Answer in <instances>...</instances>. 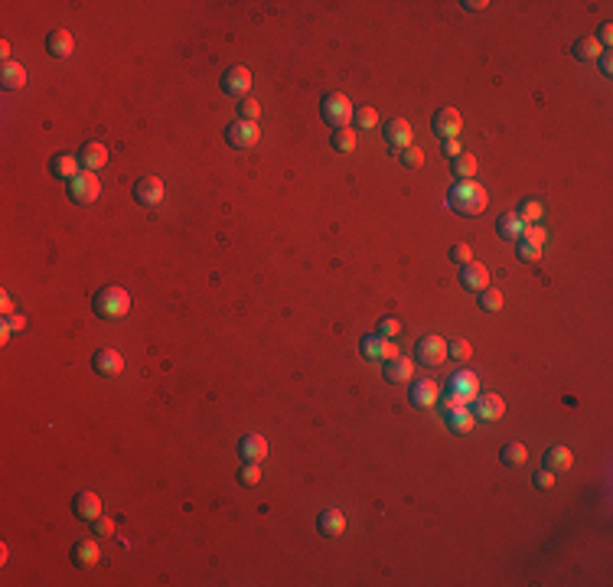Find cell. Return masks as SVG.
I'll return each instance as SVG.
<instances>
[{
  "label": "cell",
  "instance_id": "6da1fadb",
  "mask_svg": "<svg viewBox=\"0 0 613 587\" xmlns=\"http://www.w3.org/2000/svg\"><path fill=\"white\" fill-rule=\"evenodd\" d=\"M486 189L480 186L477 179H457L451 186V193H447V206H451L453 213L460 215H480L486 209Z\"/></svg>",
  "mask_w": 613,
  "mask_h": 587
},
{
  "label": "cell",
  "instance_id": "7a4b0ae2",
  "mask_svg": "<svg viewBox=\"0 0 613 587\" xmlns=\"http://www.w3.org/2000/svg\"><path fill=\"white\" fill-rule=\"evenodd\" d=\"M92 307L105 320H121V316L131 314V294L124 287H105L92 297Z\"/></svg>",
  "mask_w": 613,
  "mask_h": 587
},
{
  "label": "cell",
  "instance_id": "3957f363",
  "mask_svg": "<svg viewBox=\"0 0 613 587\" xmlns=\"http://www.w3.org/2000/svg\"><path fill=\"white\" fill-rule=\"evenodd\" d=\"M320 114H323V121L330 124L333 131H336V128H350V121H352V114H356V108H352V102L343 92H330V95H323Z\"/></svg>",
  "mask_w": 613,
  "mask_h": 587
},
{
  "label": "cell",
  "instance_id": "277c9868",
  "mask_svg": "<svg viewBox=\"0 0 613 587\" xmlns=\"http://www.w3.org/2000/svg\"><path fill=\"white\" fill-rule=\"evenodd\" d=\"M98 196H102V179H98V173L82 170L76 179H69V199H72V203L88 206V203H95Z\"/></svg>",
  "mask_w": 613,
  "mask_h": 587
},
{
  "label": "cell",
  "instance_id": "5b68a950",
  "mask_svg": "<svg viewBox=\"0 0 613 587\" xmlns=\"http://www.w3.org/2000/svg\"><path fill=\"white\" fill-rule=\"evenodd\" d=\"M415 356L421 366H441L444 359H447V340L444 336H437V333H427V336H421L417 340V349H415Z\"/></svg>",
  "mask_w": 613,
  "mask_h": 587
},
{
  "label": "cell",
  "instance_id": "8992f818",
  "mask_svg": "<svg viewBox=\"0 0 613 587\" xmlns=\"http://www.w3.org/2000/svg\"><path fill=\"white\" fill-rule=\"evenodd\" d=\"M225 141H229L232 147H239V150H248V147H255L258 141H261V128H258V121H232L229 131H225Z\"/></svg>",
  "mask_w": 613,
  "mask_h": 587
},
{
  "label": "cell",
  "instance_id": "52a82bcc",
  "mask_svg": "<svg viewBox=\"0 0 613 587\" xmlns=\"http://www.w3.org/2000/svg\"><path fill=\"white\" fill-rule=\"evenodd\" d=\"M359 349H362V356L366 359H382V362H388V359L398 356V346H395L388 336H382V333H369V336H362Z\"/></svg>",
  "mask_w": 613,
  "mask_h": 587
},
{
  "label": "cell",
  "instance_id": "ba28073f",
  "mask_svg": "<svg viewBox=\"0 0 613 587\" xmlns=\"http://www.w3.org/2000/svg\"><path fill=\"white\" fill-rule=\"evenodd\" d=\"M447 391H453L463 405H473V401H477V395H480V379L473 372H467V369H460V372L451 375Z\"/></svg>",
  "mask_w": 613,
  "mask_h": 587
},
{
  "label": "cell",
  "instance_id": "9c48e42d",
  "mask_svg": "<svg viewBox=\"0 0 613 587\" xmlns=\"http://www.w3.org/2000/svg\"><path fill=\"white\" fill-rule=\"evenodd\" d=\"M163 179L160 177H153V173H147V177H141L134 183V199L141 206H160L163 203Z\"/></svg>",
  "mask_w": 613,
  "mask_h": 587
},
{
  "label": "cell",
  "instance_id": "30bf717a",
  "mask_svg": "<svg viewBox=\"0 0 613 587\" xmlns=\"http://www.w3.org/2000/svg\"><path fill=\"white\" fill-rule=\"evenodd\" d=\"M222 92L232 95V98H248V92H251V72L245 66H232L222 76Z\"/></svg>",
  "mask_w": 613,
  "mask_h": 587
},
{
  "label": "cell",
  "instance_id": "8fae6325",
  "mask_svg": "<svg viewBox=\"0 0 613 587\" xmlns=\"http://www.w3.org/2000/svg\"><path fill=\"white\" fill-rule=\"evenodd\" d=\"M431 131H434L437 137H444V141H447V137H457L460 131H463V118H460V111L457 108H441L434 118H431Z\"/></svg>",
  "mask_w": 613,
  "mask_h": 587
},
{
  "label": "cell",
  "instance_id": "7c38bea8",
  "mask_svg": "<svg viewBox=\"0 0 613 587\" xmlns=\"http://www.w3.org/2000/svg\"><path fill=\"white\" fill-rule=\"evenodd\" d=\"M92 369L98 375H105V379H114V375L124 372V356L118 349H98L92 356Z\"/></svg>",
  "mask_w": 613,
  "mask_h": 587
},
{
  "label": "cell",
  "instance_id": "4fadbf2b",
  "mask_svg": "<svg viewBox=\"0 0 613 587\" xmlns=\"http://www.w3.org/2000/svg\"><path fill=\"white\" fill-rule=\"evenodd\" d=\"M473 415H477V421H499V417L506 415V401L496 395V391H489V395H477V401H473Z\"/></svg>",
  "mask_w": 613,
  "mask_h": 587
},
{
  "label": "cell",
  "instance_id": "5bb4252c",
  "mask_svg": "<svg viewBox=\"0 0 613 587\" xmlns=\"http://www.w3.org/2000/svg\"><path fill=\"white\" fill-rule=\"evenodd\" d=\"M444 425L451 427L453 434H470V431L477 427V415H473L470 405H460V408H453V411H444Z\"/></svg>",
  "mask_w": 613,
  "mask_h": 587
},
{
  "label": "cell",
  "instance_id": "9a60e30c",
  "mask_svg": "<svg viewBox=\"0 0 613 587\" xmlns=\"http://www.w3.org/2000/svg\"><path fill=\"white\" fill-rule=\"evenodd\" d=\"M411 137H415V131H411V124L405 118L385 121V141H388V147L405 150V147H411Z\"/></svg>",
  "mask_w": 613,
  "mask_h": 587
},
{
  "label": "cell",
  "instance_id": "2e32d148",
  "mask_svg": "<svg viewBox=\"0 0 613 587\" xmlns=\"http://www.w3.org/2000/svg\"><path fill=\"white\" fill-rule=\"evenodd\" d=\"M437 401H441V389H437V382H431V379H417V382L411 385V405H417V408H434Z\"/></svg>",
  "mask_w": 613,
  "mask_h": 587
},
{
  "label": "cell",
  "instance_id": "e0dca14e",
  "mask_svg": "<svg viewBox=\"0 0 613 587\" xmlns=\"http://www.w3.org/2000/svg\"><path fill=\"white\" fill-rule=\"evenodd\" d=\"M460 284L470 290H486L489 287V268L486 264H477V261H470L460 268Z\"/></svg>",
  "mask_w": 613,
  "mask_h": 587
},
{
  "label": "cell",
  "instance_id": "ac0fdd59",
  "mask_svg": "<svg viewBox=\"0 0 613 587\" xmlns=\"http://www.w3.org/2000/svg\"><path fill=\"white\" fill-rule=\"evenodd\" d=\"M316 528H320L326 538H340L343 532H346V516H343L336 506H330V509L320 512V519H316Z\"/></svg>",
  "mask_w": 613,
  "mask_h": 587
},
{
  "label": "cell",
  "instance_id": "d6986e66",
  "mask_svg": "<svg viewBox=\"0 0 613 587\" xmlns=\"http://www.w3.org/2000/svg\"><path fill=\"white\" fill-rule=\"evenodd\" d=\"M239 453L245 463H261V460L268 457V441H264L261 434H245L239 444Z\"/></svg>",
  "mask_w": 613,
  "mask_h": 587
},
{
  "label": "cell",
  "instance_id": "ffe728a7",
  "mask_svg": "<svg viewBox=\"0 0 613 587\" xmlns=\"http://www.w3.org/2000/svg\"><path fill=\"white\" fill-rule=\"evenodd\" d=\"M49 170L56 173V177L59 179H76L78 173H82V160H78L76 153H56V157H52V163H49Z\"/></svg>",
  "mask_w": 613,
  "mask_h": 587
},
{
  "label": "cell",
  "instance_id": "44dd1931",
  "mask_svg": "<svg viewBox=\"0 0 613 587\" xmlns=\"http://www.w3.org/2000/svg\"><path fill=\"white\" fill-rule=\"evenodd\" d=\"M78 160H82V167L92 173H98L108 163V147L98 144V141H88L85 147H82V153H78Z\"/></svg>",
  "mask_w": 613,
  "mask_h": 587
},
{
  "label": "cell",
  "instance_id": "7402d4cb",
  "mask_svg": "<svg viewBox=\"0 0 613 587\" xmlns=\"http://www.w3.org/2000/svg\"><path fill=\"white\" fill-rule=\"evenodd\" d=\"M72 509H76L78 519L95 522L102 516V499H98V493H78L76 499H72Z\"/></svg>",
  "mask_w": 613,
  "mask_h": 587
},
{
  "label": "cell",
  "instance_id": "603a6c76",
  "mask_svg": "<svg viewBox=\"0 0 613 587\" xmlns=\"http://www.w3.org/2000/svg\"><path fill=\"white\" fill-rule=\"evenodd\" d=\"M72 562H76L78 568H92V564H98L102 562V548H98V542H92V538L78 542L76 548H72Z\"/></svg>",
  "mask_w": 613,
  "mask_h": 587
},
{
  "label": "cell",
  "instance_id": "cb8c5ba5",
  "mask_svg": "<svg viewBox=\"0 0 613 587\" xmlns=\"http://www.w3.org/2000/svg\"><path fill=\"white\" fill-rule=\"evenodd\" d=\"M46 49H49L56 59H69V56L76 52V40H72V33H66V30H56V33L46 40Z\"/></svg>",
  "mask_w": 613,
  "mask_h": 587
},
{
  "label": "cell",
  "instance_id": "d4e9b609",
  "mask_svg": "<svg viewBox=\"0 0 613 587\" xmlns=\"http://www.w3.org/2000/svg\"><path fill=\"white\" fill-rule=\"evenodd\" d=\"M0 85L7 88V92L23 88L26 85V69L20 66V62H4V69H0Z\"/></svg>",
  "mask_w": 613,
  "mask_h": 587
},
{
  "label": "cell",
  "instance_id": "484cf974",
  "mask_svg": "<svg viewBox=\"0 0 613 587\" xmlns=\"http://www.w3.org/2000/svg\"><path fill=\"white\" fill-rule=\"evenodd\" d=\"M574 467V453L568 451V447H552V451L545 453V470H552V473H564V470Z\"/></svg>",
  "mask_w": 613,
  "mask_h": 587
},
{
  "label": "cell",
  "instance_id": "4316f807",
  "mask_svg": "<svg viewBox=\"0 0 613 587\" xmlns=\"http://www.w3.org/2000/svg\"><path fill=\"white\" fill-rule=\"evenodd\" d=\"M411 359L405 356H395L385 362V382H411Z\"/></svg>",
  "mask_w": 613,
  "mask_h": 587
},
{
  "label": "cell",
  "instance_id": "83f0119b",
  "mask_svg": "<svg viewBox=\"0 0 613 587\" xmlns=\"http://www.w3.org/2000/svg\"><path fill=\"white\" fill-rule=\"evenodd\" d=\"M522 229H525V222H522L516 213L499 215V222H496V232H499L503 239H509V242H519L522 239Z\"/></svg>",
  "mask_w": 613,
  "mask_h": 587
},
{
  "label": "cell",
  "instance_id": "f1b7e54d",
  "mask_svg": "<svg viewBox=\"0 0 613 587\" xmlns=\"http://www.w3.org/2000/svg\"><path fill=\"white\" fill-rule=\"evenodd\" d=\"M571 52H574V59H581V62H594V59H600L604 46L597 43V36H581Z\"/></svg>",
  "mask_w": 613,
  "mask_h": 587
},
{
  "label": "cell",
  "instance_id": "f546056e",
  "mask_svg": "<svg viewBox=\"0 0 613 587\" xmlns=\"http://www.w3.org/2000/svg\"><path fill=\"white\" fill-rule=\"evenodd\" d=\"M451 170H453V177H457V179H473V177H477V157L463 150L457 160L451 163Z\"/></svg>",
  "mask_w": 613,
  "mask_h": 587
},
{
  "label": "cell",
  "instance_id": "4dcf8cb0",
  "mask_svg": "<svg viewBox=\"0 0 613 587\" xmlns=\"http://www.w3.org/2000/svg\"><path fill=\"white\" fill-rule=\"evenodd\" d=\"M356 131L352 128H336L333 131V137H330V144H333V150H340V153H350L352 147H356Z\"/></svg>",
  "mask_w": 613,
  "mask_h": 587
},
{
  "label": "cell",
  "instance_id": "1f68e13d",
  "mask_svg": "<svg viewBox=\"0 0 613 587\" xmlns=\"http://www.w3.org/2000/svg\"><path fill=\"white\" fill-rule=\"evenodd\" d=\"M519 215L522 222H525V225H535V222H542V215H545V206L538 203V199H525V203L519 206Z\"/></svg>",
  "mask_w": 613,
  "mask_h": 587
},
{
  "label": "cell",
  "instance_id": "d6a6232c",
  "mask_svg": "<svg viewBox=\"0 0 613 587\" xmlns=\"http://www.w3.org/2000/svg\"><path fill=\"white\" fill-rule=\"evenodd\" d=\"M525 460H528L525 444H506V447H503V463H506V467H522Z\"/></svg>",
  "mask_w": 613,
  "mask_h": 587
},
{
  "label": "cell",
  "instance_id": "836d02e7",
  "mask_svg": "<svg viewBox=\"0 0 613 587\" xmlns=\"http://www.w3.org/2000/svg\"><path fill=\"white\" fill-rule=\"evenodd\" d=\"M480 310H486V314H496V310H503V294H499L496 287L480 290Z\"/></svg>",
  "mask_w": 613,
  "mask_h": 587
},
{
  "label": "cell",
  "instance_id": "e575fe53",
  "mask_svg": "<svg viewBox=\"0 0 613 587\" xmlns=\"http://www.w3.org/2000/svg\"><path fill=\"white\" fill-rule=\"evenodd\" d=\"M352 121H356L362 131H372V128H379V111H375L372 105H362V108L352 114Z\"/></svg>",
  "mask_w": 613,
  "mask_h": 587
},
{
  "label": "cell",
  "instance_id": "d590c367",
  "mask_svg": "<svg viewBox=\"0 0 613 587\" xmlns=\"http://www.w3.org/2000/svg\"><path fill=\"white\" fill-rule=\"evenodd\" d=\"M519 242H528V245H535V248H545L548 232L535 222V225H525V229H522V239H519Z\"/></svg>",
  "mask_w": 613,
  "mask_h": 587
},
{
  "label": "cell",
  "instance_id": "8d00e7d4",
  "mask_svg": "<svg viewBox=\"0 0 613 587\" xmlns=\"http://www.w3.org/2000/svg\"><path fill=\"white\" fill-rule=\"evenodd\" d=\"M447 356L457 359V362H467V359L473 356V346H470L467 340H453V343H447Z\"/></svg>",
  "mask_w": 613,
  "mask_h": 587
},
{
  "label": "cell",
  "instance_id": "74e56055",
  "mask_svg": "<svg viewBox=\"0 0 613 587\" xmlns=\"http://www.w3.org/2000/svg\"><path fill=\"white\" fill-rule=\"evenodd\" d=\"M239 483L242 486H258L261 483V463H245L239 473Z\"/></svg>",
  "mask_w": 613,
  "mask_h": 587
},
{
  "label": "cell",
  "instance_id": "f35d334b",
  "mask_svg": "<svg viewBox=\"0 0 613 587\" xmlns=\"http://www.w3.org/2000/svg\"><path fill=\"white\" fill-rule=\"evenodd\" d=\"M239 114H242V121H258V114H261V105H258V98H242V102H239Z\"/></svg>",
  "mask_w": 613,
  "mask_h": 587
},
{
  "label": "cell",
  "instance_id": "ab89813d",
  "mask_svg": "<svg viewBox=\"0 0 613 587\" xmlns=\"http://www.w3.org/2000/svg\"><path fill=\"white\" fill-rule=\"evenodd\" d=\"M401 163H405V167H421V163H424V150L417 144L405 147V150H401Z\"/></svg>",
  "mask_w": 613,
  "mask_h": 587
},
{
  "label": "cell",
  "instance_id": "60d3db41",
  "mask_svg": "<svg viewBox=\"0 0 613 587\" xmlns=\"http://www.w3.org/2000/svg\"><path fill=\"white\" fill-rule=\"evenodd\" d=\"M379 333L388 336V340H395V336L401 333V320H395V316H382V320H379Z\"/></svg>",
  "mask_w": 613,
  "mask_h": 587
},
{
  "label": "cell",
  "instance_id": "b9f144b4",
  "mask_svg": "<svg viewBox=\"0 0 613 587\" xmlns=\"http://www.w3.org/2000/svg\"><path fill=\"white\" fill-rule=\"evenodd\" d=\"M516 255L522 258V261H538L542 258V248H535V245H528V242H519V248H516Z\"/></svg>",
  "mask_w": 613,
  "mask_h": 587
},
{
  "label": "cell",
  "instance_id": "7bdbcfd3",
  "mask_svg": "<svg viewBox=\"0 0 613 587\" xmlns=\"http://www.w3.org/2000/svg\"><path fill=\"white\" fill-rule=\"evenodd\" d=\"M451 258L460 264V268H463V264L473 261V251H470V245H453L451 248Z\"/></svg>",
  "mask_w": 613,
  "mask_h": 587
},
{
  "label": "cell",
  "instance_id": "ee69618b",
  "mask_svg": "<svg viewBox=\"0 0 613 587\" xmlns=\"http://www.w3.org/2000/svg\"><path fill=\"white\" fill-rule=\"evenodd\" d=\"M95 532H98V535H114V519H111V516H98V519H95Z\"/></svg>",
  "mask_w": 613,
  "mask_h": 587
},
{
  "label": "cell",
  "instance_id": "f6af8a7d",
  "mask_svg": "<svg viewBox=\"0 0 613 587\" xmlns=\"http://www.w3.org/2000/svg\"><path fill=\"white\" fill-rule=\"evenodd\" d=\"M444 153H447L451 160H457L460 153H463V144H460V137H447V141H444Z\"/></svg>",
  "mask_w": 613,
  "mask_h": 587
},
{
  "label": "cell",
  "instance_id": "bcb514c9",
  "mask_svg": "<svg viewBox=\"0 0 613 587\" xmlns=\"http://www.w3.org/2000/svg\"><path fill=\"white\" fill-rule=\"evenodd\" d=\"M535 486H538V490H552V486H554V473H552V470H538V473H535Z\"/></svg>",
  "mask_w": 613,
  "mask_h": 587
},
{
  "label": "cell",
  "instance_id": "7dc6e473",
  "mask_svg": "<svg viewBox=\"0 0 613 587\" xmlns=\"http://www.w3.org/2000/svg\"><path fill=\"white\" fill-rule=\"evenodd\" d=\"M4 324H7L13 333H23V330H26V316H23V314H10Z\"/></svg>",
  "mask_w": 613,
  "mask_h": 587
},
{
  "label": "cell",
  "instance_id": "c3c4849f",
  "mask_svg": "<svg viewBox=\"0 0 613 587\" xmlns=\"http://www.w3.org/2000/svg\"><path fill=\"white\" fill-rule=\"evenodd\" d=\"M597 43L604 46V49L613 43V26H610V23H604V26H600V33H597Z\"/></svg>",
  "mask_w": 613,
  "mask_h": 587
},
{
  "label": "cell",
  "instance_id": "681fc988",
  "mask_svg": "<svg viewBox=\"0 0 613 587\" xmlns=\"http://www.w3.org/2000/svg\"><path fill=\"white\" fill-rule=\"evenodd\" d=\"M600 72H604V76H613V56H610V49H604L600 52Z\"/></svg>",
  "mask_w": 613,
  "mask_h": 587
},
{
  "label": "cell",
  "instance_id": "f907efd6",
  "mask_svg": "<svg viewBox=\"0 0 613 587\" xmlns=\"http://www.w3.org/2000/svg\"><path fill=\"white\" fill-rule=\"evenodd\" d=\"M0 307H4V316H10V314H13V297H10V294H4Z\"/></svg>",
  "mask_w": 613,
  "mask_h": 587
},
{
  "label": "cell",
  "instance_id": "816d5d0a",
  "mask_svg": "<svg viewBox=\"0 0 613 587\" xmlns=\"http://www.w3.org/2000/svg\"><path fill=\"white\" fill-rule=\"evenodd\" d=\"M463 7H467V10H483V7H489V4H483V0H467Z\"/></svg>",
  "mask_w": 613,
  "mask_h": 587
},
{
  "label": "cell",
  "instance_id": "f5cc1de1",
  "mask_svg": "<svg viewBox=\"0 0 613 587\" xmlns=\"http://www.w3.org/2000/svg\"><path fill=\"white\" fill-rule=\"evenodd\" d=\"M10 333H13V330H10V326H7V324L0 326V343H7V340H10Z\"/></svg>",
  "mask_w": 613,
  "mask_h": 587
},
{
  "label": "cell",
  "instance_id": "db71d44e",
  "mask_svg": "<svg viewBox=\"0 0 613 587\" xmlns=\"http://www.w3.org/2000/svg\"><path fill=\"white\" fill-rule=\"evenodd\" d=\"M0 56H4V62H10V43H0Z\"/></svg>",
  "mask_w": 613,
  "mask_h": 587
}]
</instances>
